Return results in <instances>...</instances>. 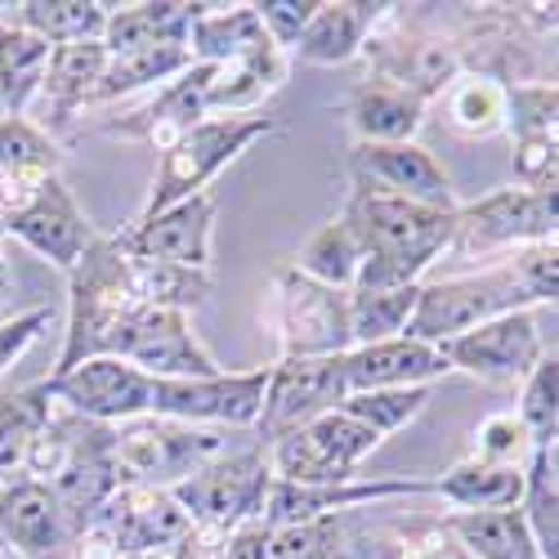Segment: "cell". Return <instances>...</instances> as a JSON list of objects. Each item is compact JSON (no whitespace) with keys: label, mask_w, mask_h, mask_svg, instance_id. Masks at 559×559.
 <instances>
[{"label":"cell","mask_w":559,"mask_h":559,"mask_svg":"<svg viewBox=\"0 0 559 559\" xmlns=\"http://www.w3.org/2000/svg\"><path fill=\"white\" fill-rule=\"evenodd\" d=\"M555 296H559V247L528 242L479 273L421 283L403 336L421 341V345H439V341H452L471 328H484L492 318L555 305Z\"/></svg>","instance_id":"obj_1"},{"label":"cell","mask_w":559,"mask_h":559,"mask_svg":"<svg viewBox=\"0 0 559 559\" xmlns=\"http://www.w3.org/2000/svg\"><path fill=\"white\" fill-rule=\"evenodd\" d=\"M358 264H362V247L354 238V228L345 219H332V224H322L313 238L300 247L292 269H300L305 277H313V283H322V287L354 292Z\"/></svg>","instance_id":"obj_38"},{"label":"cell","mask_w":559,"mask_h":559,"mask_svg":"<svg viewBox=\"0 0 559 559\" xmlns=\"http://www.w3.org/2000/svg\"><path fill=\"white\" fill-rule=\"evenodd\" d=\"M0 183H5V238H19L40 260L72 273L85 247L95 242V228H90L68 183L59 175H45L32 183H10V179Z\"/></svg>","instance_id":"obj_6"},{"label":"cell","mask_w":559,"mask_h":559,"mask_svg":"<svg viewBox=\"0 0 559 559\" xmlns=\"http://www.w3.org/2000/svg\"><path fill=\"white\" fill-rule=\"evenodd\" d=\"M443 528L471 559H537V546L528 537L520 506L515 510H456V515L443 520Z\"/></svg>","instance_id":"obj_30"},{"label":"cell","mask_w":559,"mask_h":559,"mask_svg":"<svg viewBox=\"0 0 559 559\" xmlns=\"http://www.w3.org/2000/svg\"><path fill=\"white\" fill-rule=\"evenodd\" d=\"M269 385V367L219 371L211 381H153V416L189 426H255Z\"/></svg>","instance_id":"obj_16"},{"label":"cell","mask_w":559,"mask_h":559,"mask_svg":"<svg viewBox=\"0 0 559 559\" xmlns=\"http://www.w3.org/2000/svg\"><path fill=\"white\" fill-rule=\"evenodd\" d=\"M198 5L189 0H148V5H108L104 50L108 55H139L162 45H189V27Z\"/></svg>","instance_id":"obj_26"},{"label":"cell","mask_w":559,"mask_h":559,"mask_svg":"<svg viewBox=\"0 0 559 559\" xmlns=\"http://www.w3.org/2000/svg\"><path fill=\"white\" fill-rule=\"evenodd\" d=\"M193 63L198 59H193L189 45H162V50H139V55H108V68H104L90 104H112L121 95H134V90L166 85L179 72H189Z\"/></svg>","instance_id":"obj_34"},{"label":"cell","mask_w":559,"mask_h":559,"mask_svg":"<svg viewBox=\"0 0 559 559\" xmlns=\"http://www.w3.org/2000/svg\"><path fill=\"white\" fill-rule=\"evenodd\" d=\"M273 283H277V322H283V358H341L354 349L349 292L322 287L292 264L277 269Z\"/></svg>","instance_id":"obj_10"},{"label":"cell","mask_w":559,"mask_h":559,"mask_svg":"<svg viewBox=\"0 0 559 559\" xmlns=\"http://www.w3.org/2000/svg\"><path fill=\"white\" fill-rule=\"evenodd\" d=\"M0 238H5V183H0Z\"/></svg>","instance_id":"obj_52"},{"label":"cell","mask_w":559,"mask_h":559,"mask_svg":"<svg viewBox=\"0 0 559 559\" xmlns=\"http://www.w3.org/2000/svg\"><path fill=\"white\" fill-rule=\"evenodd\" d=\"M399 497H435V479H349V484H283L273 479L264 497V528H287L322 515H345L358 506H381Z\"/></svg>","instance_id":"obj_19"},{"label":"cell","mask_w":559,"mask_h":559,"mask_svg":"<svg viewBox=\"0 0 559 559\" xmlns=\"http://www.w3.org/2000/svg\"><path fill=\"white\" fill-rule=\"evenodd\" d=\"M10 283H14V277H10V260H5V251H0V296L10 292Z\"/></svg>","instance_id":"obj_51"},{"label":"cell","mask_w":559,"mask_h":559,"mask_svg":"<svg viewBox=\"0 0 559 559\" xmlns=\"http://www.w3.org/2000/svg\"><path fill=\"white\" fill-rule=\"evenodd\" d=\"M439 354L448 358L452 371H465V377H479L488 385H515L546 354L542 332H537V309L506 313L452 341H439Z\"/></svg>","instance_id":"obj_13"},{"label":"cell","mask_w":559,"mask_h":559,"mask_svg":"<svg viewBox=\"0 0 559 559\" xmlns=\"http://www.w3.org/2000/svg\"><path fill=\"white\" fill-rule=\"evenodd\" d=\"M104 68H108L104 40L55 45L50 63H45V76H40V95H36V99H45V126H68L76 108H90Z\"/></svg>","instance_id":"obj_25"},{"label":"cell","mask_w":559,"mask_h":559,"mask_svg":"<svg viewBox=\"0 0 559 559\" xmlns=\"http://www.w3.org/2000/svg\"><path fill=\"white\" fill-rule=\"evenodd\" d=\"M50 412H55V399L45 390V381L27 390H0V488L27 471V456L40 430L50 426Z\"/></svg>","instance_id":"obj_29"},{"label":"cell","mask_w":559,"mask_h":559,"mask_svg":"<svg viewBox=\"0 0 559 559\" xmlns=\"http://www.w3.org/2000/svg\"><path fill=\"white\" fill-rule=\"evenodd\" d=\"M345 515H322L287 528H269L264 559H345Z\"/></svg>","instance_id":"obj_43"},{"label":"cell","mask_w":559,"mask_h":559,"mask_svg":"<svg viewBox=\"0 0 559 559\" xmlns=\"http://www.w3.org/2000/svg\"><path fill=\"white\" fill-rule=\"evenodd\" d=\"M448 358L439 354V345H421V341H381V345H354L345 354V381L349 394H367V390H412V385H430L439 377H448Z\"/></svg>","instance_id":"obj_23"},{"label":"cell","mask_w":559,"mask_h":559,"mask_svg":"<svg viewBox=\"0 0 559 559\" xmlns=\"http://www.w3.org/2000/svg\"><path fill=\"white\" fill-rule=\"evenodd\" d=\"M381 559H403V550H385V555H381Z\"/></svg>","instance_id":"obj_53"},{"label":"cell","mask_w":559,"mask_h":559,"mask_svg":"<svg viewBox=\"0 0 559 559\" xmlns=\"http://www.w3.org/2000/svg\"><path fill=\"white\" fill-rule=\"evenodd\" d=\"M269 36L251 5H198V19L189 27V50L198 63H233L269 50Z\"/></svg>","instance_id":"obj_28"},{"label":"cell","mask_w":559,"mask_h":559,"mask_svg":"<svg viewBox=\"0 0 559 559\" xmlns=\"http://www.w3.org/2000/svg\"><path fill=\"white\" fill-rule=\"evenodd\" d=\"M555 112H559L555 81L506 85V126L515 139H555Z\"/></svg>","instance_id":"obj_44"},{"label":"cell","mask_w":559,"mask_h":559,"mask_svg":"<svg viewBox=\"0 0 559 559\" xmlns=\"http://www.w3.org/2000/svg\"><path fill=\"white\" fill-rule=\"evenodd\" d=\"M45 63H50V45L14 23H0V108L5 117H23L36 104Z\"/></svg>","instance_id":"obj_33"},{"label":"cell","mask_w":559,"mask_h":559,"mask_svg":"<svg viewBox=\"0 0 559 559\" xmlns=\"http://www.w3.org/2000/svg\"><path fill=\"white\" fill-rule=\"evenodd\" d=\"M112 358H126L153 381H211L224 371L193 336L189 313L179 309H139Z\"/></svg>","instance_id":"obj_14"},{"label":"cell","mask_w":559,"mask_h":559,"mask_svg":"<svg viewBox=\"0 0 559 559\" xmlns=\"http://www.w3.org/2000/svg\"><path fill=\"white\" fill-rule=\"evenodd\" d=\"M322 0H255V19L264 27V36L277 45V50H296V40L305 36L309 19L318 14Z\"/></svg>","instance_id":"obj_46"},{"label":"cell","mask_w":559,"mask_h":559,"mask_svg":"<svg viewBox=\"0 0 559 559\" xmlns=\"http://www.w3.org/2000/svg\"><path fill=\"white\" fill-rule=\"evenodd\" d=\"M19 23L23 32L40 36L45 45H76V40H104V23H108V5L99 0H23Z\"/></svg>","instance_id":"obj_35"},{"label":"cell","mask_w":559,"mask_h":559,"mask_svg":"<svg viewBox=\"0 0 559 559\" xmlns=\"http://www.w3.org/2000/svg\"><path fill=\"white\" fill-rule=\"evenodd\" d=\"M559 206L555 193L537 189H497L479 202H465L452 215V247L456 255H488L528 242H555Z\"/></svg>","instance_id":"obj_9"},{"label":"cell","mask_w":559,"mask_h":559,"mask_svg":"<svg viewBox=\"0 0 559 559\" xmlns=\"http://www.w3.org/2000/svg\"><path fill=\"white\" fill-rule=\"evenodd\" d=\"M385 5H358V0H322L318 14L309 19L305 36L296 40L300 63H318V68H336L349 63L354 55H362V45L371 36V23L381 19Z\"/></svg>","instance_id":"obj_27"},{"label":"cell","mask_w":559,"mask_h":559,"mask_svg":"<svg viewBox=\"0 0 559 559\" xmlns=\"http://www.w3.org/2000/svg\"><path fill=\"white\" fill-rule=\"evenodd\" d=\"M277 117H202L193 130H183L170 148H162V166L153 179V193L144 202V215H157L183 198L206 193V183L238 162L255 139L273 134Z\"/></svg>","instance_id":"obj_5"},{"label":"cell","mask_w":559,"mask_h":559,"mask_svg":"<svg viewBox=\"0 0 559 559\" xmlns=\"http://www.w3.org/2000/svg\"><path fill=\"white\" fill-rule=\"evenodd\" d=\"M354 179H367L377 189L421 202L435 211H456V193L448 170L435 162V153H426L421 144H354Z\"/></svg>","instance_id":"obj_21"},{"label":"cell","mask_w":559,"mask_h":559,"mask_svg":"<svg viewBox=\"0 0 559 559\" xmlns=\"http://www.w3.org/2000/svg\"><path fill=\"white\" fill-rule=\"evenodd\" d=\"M130 277H134L139 305H148V309H179V313H189V309H198L211 296V273L206 269H183V264H166V260H139V255H130Z\"/></svg>","instance_id":"obj_37"},{"label":"cell","mask_w":559,"mask_h":559,"mask_svg":"<svg viewBox=\"0 0 559 559\" xmlns=\"http://www.w3.org/2000/svg\"><path fill=\"white\" fill-rule=\"evenodd\" d=\"M555 166H559V144H555V139H515L520 189L555 193Z\"/></svg>","instance_id":"obj_47"},{"label":"cell","mask_w":559,"mask_h":559,"mask_svg":"<svg viewBox=\"0 0 559 559\" xmlns=\"http://www.w3.org/2000/svg\"><path fill=\"white\" fill-rule=\"evenodd\" d=\"M435 497L461 510H515L524 501V471L520 465H492V461H461L443 479H435Z\"/></svg>","instance_id":"obj_32"},{"label":"cell","mask_w":559,"mask_h":559,"mask_svg":"<svg viewBox=\"0 0 559 559\" xmlns=\"http://www.w3.org/2000/svg\"><path fill=\"white\" fill-rule=\"evenodd\" d=\"M139 309L148 305H139L134 296L130 251L121 247V233L95 238L68 273V332L50 377H63L85 358H112L121 332L134 322Z\"/></svg>","instance_id":"obj_3"},{"label":"cell","mask_w":559,"mask_h":559,"mask_svg":"<svg viewBox=\"0 0 559 559\" xmlns=\"http://www.w3.org/2000/svg\"><path fill=\"white\" fill-rule=\"evenodd\" d=\"M416 287H399V292H349V336L354 345H381L407 332L412 309H416Z\"/></svg>","instance_id":"obj_40"},{"label":"cell","mask_w":559,"mask_h":559,"mask_svg":"<svg viewBox=\"0 0 559 559\" xmlns=\"http://www.w3.org/2000/svg\"><path fill=\"white\" fill-rule=\"evenodd\" d=\"M448 121L461 130V134H471V139H488L492 130L506 126V90L497 81H465L452 90V99H448Z\"/></svg>","instance_id":"obj_45"},{"label":"cell","mask_w":559,"mask_h":559,"mask_svg":"<svg viewBox=\"0 0 559 559\" xmlns=\"http://www.w3.org/2000/svg\"><path fill=\"white\" fill-rule=\"evenodd\" d=\"M349 126L358 144H412L426 126V104L385 76H362L349 95Z\"/></svg>","instance_id":"obj_24"},{"label":"cell","mask_w":559,"mask_h":559,"mask_svg":"<svg viewBox=\"0 0 559 559\" xmlns=\"http://www.w3.org/2000/svg\"><path fill=\"white\" fill-rule=\"evenodd\" d=\"M381 448V435H371L362 421H354L349 412H322L318 421L273 439L269 452V471L283 484H349L358 479V465Z\"/></svg>","instance_id":"obj_7"},{"label":"cell","mask_w":559,"mask_h":559,"mask_svg":"<svg viewBox=\"0 0 559 559\" xmlns=\"http://www.w3.org/2000/svg\"><path fill=\"white\" fill-rule=\"evenodd\" d=\"M0 550H5V546H0Z\"/></svg>","instance_id":"obj_54"},{"label":"cell","mask_w":559,"mask_h":559,"mask_svg":"<svg viewBox=\"0 0 559 559\" xmlns=\"http://www.w3.org/2000/svg\"><path fill=\"white\" fill-rule=\"evenodd\" d=\"M224 537L228 533H211V528H193L183 542H175L162 559H224Z\"/></svg>","instance_id":"obj_50"},{"label":"cell","mask_w":559,"mask_h":559,"mask_svg":"<svg viewBox=\"0 0 559 559\" xmlns=\"http://www.w3.org/2000/svg\"><path fill=\"white\" fill-rule=\"evenodd\" d=\"M112 452L121 488H175L215 456H224V435L148 412L126 426H112Z\"/></svg>","instance_id":"obj_4"},{"label":"cell","mask_w":559,"mask_h":559,"mask_svg":"<svg viewBox=\"0 0 559 559\" xmlns=\"http://www.w3.org/2000/svg\"><path fill=\"white\" fill-rule=\"evenodd\" d=\"M520 515L537 546V559H559V479H555V448H533L524 465V501Z\"/></svg>","instance_id":"obj_36"},{"label":"cell","mask_w":559,"mask_h":559,"mask_svg":"<svg viewBox=\"0 0 559 559\" xmlns=\"http://www.w3.org/2000/svg\"><path fill=\"white\" fill-rule=\"evenodd\" d=\"M189 533L193 524L170 497V488H117L85 537H104L112 559H134V555H166Z\"/></svg>","instance_id":"obj_15"},{"label":"cell","mask_w":559,"mask_h":559,"mask_svg":"<svg viewBox=\"0 0 559 559\" xmlns=\"http://www.w3.org/2000/svg\"><path fill=\"white\" fill-rule=\"evenodd\" d=\"M533 452L520 416H492V421H484L479 430V461H492V465H515V456Z\"/></svg>","instance_id":"obj_48"},{"label":"cell","mask_w":559,"mask_h":559,"mask_svg":"<svg viewBox=\"0 0 559 559\" xmlns=\"http://www.w3.org/2000/svg\"><path fill=\"white\" fill-rule=\"evenodd\" d=\"M55 488L63 515L72 520V528L90 533V524L99 520V510L112 501V492L121 488V475H117V452H112V426H99V421H81L72 426V443H68V456L59 471L45 479Z\"/></svg>","instance_id":"obj_17"},{"label":"cell","mask_w":559,"mask_h":559,"mask_svg":"<svg viewBox=\"0 0 559 559\" xmlns=\"http://www.w3.org/2000/svg\"><path fill=\"white\" fill-rule=\"evenodd\" d=\"M452 215L456 211H435L421 202L394 198L367 179H354V193L341 215L362 247L354 292L416 287L426 269L452 247Z\"/></svg>","instance_id":"obj_2"},{"label":"cell","mask_w":559,"mask_h":559,"mask_svg":"<svg viewBox=\"0 0 559 559\" xmlns=\"http://www.w3.org/2000/svg\"><path fill=\"white\" fill-rule=\"evenodd\" d=\"M55 322V313L50 309H27V313H19V318H5L0 322V377L40 341V332Z\"/></svg>","instance_id":"obj_49"},{"label":"cell","mask_w":559,"mask_h":559,"mask_svg":"<svg viewBox=\"0 0 559 559\" xmlns=\"http://www.w3.org/2000/svg\"><path fill=\"white\" fill-rule=\"evenodd\" d=\"M211 238H215V198L198 193L183 198L157 215H139L130 228H121V242L139 260H166L183 269L211 273Z\"/></svg>","instance_id":"obj_20"},{"label":"cell","mask_w":559,"mask_h":559,"mask_svg":"<svg viewBox=\"0 0 559 559\" xmlns=\"http://www.w3.org/2000/svg\"><path fill=\"white\" fill-rule=\"evenodd\" d=\"M283 81H287V59L277 45H269L260 55H247V59H233V63H215V76L206 90V112L242 117V108H255Z\"/></svg>","instance_id":"obj_31"},{"label":"cell","mask_w":559,"mask_h":559,"mask_svg":"<svg viewBox=\"0 0 559 559\" xmlns=\"http://www.w3.org/2000/svg\"><path fill=\"white\" fill-rule=\"evenodd\" d=\"M63 148L27 117H0V179L32 183L45 175H59Z\"/></svg>","instance_id":"obj_39"},{"label":"cell","mask_w":559,"mask_h":559,"mask_svg":"<svg viewBox=\"0 0 559 559\" xmlns=\"http://www.w3.org/2000/svg\"><path fill=\"white\" fill-rule=\"evenodd\" d=\"M520 426L533 448H555L559 439V354H542L537 367L524 377L520 394Z\"/></svg>","instance_id":"obj_41"},{"label":"cell","mask_w":559,"mask_h":559,"mask_svg":"<svg viewBox=\"0 0 559 559\" xmlns=\"http://www.w3.org/2000/svg\"><path fill=\"white\" fill-rule=\"evenodd\" d=\"M269 484H273L269 452L251 448V452H224V456H215L211 465H202L198 475L175 484L170 497L179 501V510L189 515L193 528L233 533V528H242V524L264 515Z\"/></svg>","instance_id":"obj_8"},{"label":"cell","mask_w":559,"mask_h":559,"mask_svg":"<svg viewBox=\"0 0 559 559\" xmlns=\"http://www.w3.org/2000/svg\"><path fill=\"white\" fill-rule=\"evenodd\" d=\"M45 390L72 416L99 426H126L153 412V377H144L126 358H85L63 377H45Z\"/></svg>","instance_id":"obj_12"},{"label":"cell","mask_w":559,"mask_h":559,"mask_svg":"<svg viewBox=\"0 0 559 559\" xmlns=\"http://www.w3.org/2000/svg\"><path fill=\"white\" fill-rule=\"evenodd\" d=\"M349 394L345 381V354L341 358H277L269 367V385L260 403V439L273 443L309 421H318L322 412H336Z\"/></svg>","instance_id":"obj_11"},{"label":"cell","mask_w":559,"mask_h":559,"mask_svg":"<svg viewBox=\"0 0 559 559\" xmlns=\"http://www.w3.org/2000/svg\"><path fill=\"white\" fill-rule=\"evenodd\" d=\"M430 403V385H412V390H367V394H345L341 412H349L354 421H362L371 435H394L407 421L426 412Z\"/></svg>","instance_id":"obj_42"},{"label":"cell","mask_w":559,"mask_h":559,"mask_svg":"<svg viewBox=\"0 0 559 559\" xmlns=\"http://www.w3.org/2000/svg\"><path fill=\"white\" fill-rule=\"evenodd\" d=\"M0 546L19 550L23 559H72L85 542L63 515L55 488L19 475L0 488Z\"/></svg>","instance_id":"obj_18"},{"label":"cell","mask_w":559,"mask_h":559,"mask_svg":"<svg viewBox=\"0 0 559 559\" xmlns=\"http://www.w3.org/2000/svg\"><path fill=\"white\" fill-rule=\"evenodd\" d=\"M211 76H215V63H193L189 72H179L175 81H166L157 90V99L126 112L121 121H108L104 134L112 139H139V144H157V148H170L183 130H193L206 112V90H211Z\"/></svg>","instance_id":"obj_22"}]
</instances>
